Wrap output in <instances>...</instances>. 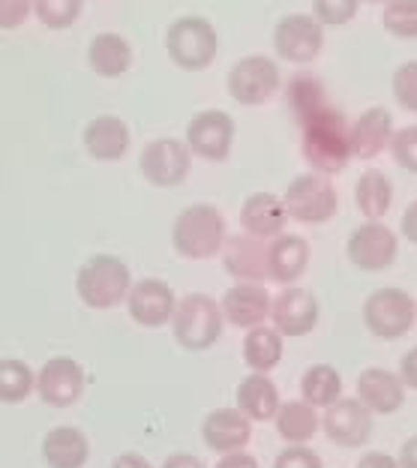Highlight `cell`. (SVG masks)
I'll return each instance as SVG.
<instances>
[{
  "label": "cell",
  "mask_w": 417,
  "mask_h": 468,
  "mask_svg": "<svg viewBox=\"0 0 417 468\" xmlns=\"http://www.w3.org/2000/svg\"><path fill=\"white\" fill-rule=\"evenodd\" d=\"M301 151L309 168L318 175H337L348 165L351 154V126L346 114L334 105L315 112L301 123Z\"/></svg>",
  "instance_id": "6da1fadb"
},
{
  "label": "cell",
  "mask_w": 417,
  "mask_h": 468,
  "mask_svg": "<svg viewBox=\"0 0 417 468\" xmlns=\"http://www.w3.org/2000/svg\"><path fill=\"white\" fill-rule=\"evenodd\" d=\"M226 238V217L219 214L217 205H208V201L184 207L171 226V247L189 261L217 259Z\"/></svg>",
  "instance_id": "7a4b0ae2"
},
{
  "label": "cell",
  "mask_w": 417,
  "mask_h": 468,
  "mask_svg": "<svg viewBox=\"0 0 417 468\" xmlns=\"http://www.w3.org/2000/svg\"><path fill=\"white\" fill-rule=\"evenodd\" d=\"M133 289V273L123 259L109 252L91 255L76 273V292L91 310H114Z\"/></svg>",
  "instance_id": "3957f363"
},
{
  "label": "cell",
  "mask_w": 417,
  "mask_h": 468,
  "mask_svg": "<svg viewBox=\"0 0 417 468\" xmlns=\"http://www.w3.org/2000/svg\"><path fill=\"white\" fill-rule=\"evenodd\" d=\"M171 327L187 351H208L222 336V306L210 294H187L175 306Z\"/></svg>",
  "instance_id": "277c9868"
},
{
  "label": "cell",
  "mask_w": 417,
  "mask_h": 468,
  "mask_svg": "<svg viewBox=\"0 0 417 468\" xmlns=\"http://www.w3.org/2000/svg\"><path fill=\"white\" fill-rule=\"evenodd\" d=\"M166 51L180 69H208L219 51L217 27L201 16L177 18L166 34Z\"/></svg>",
  "instance_id": "5b68a950"
},
{
  "label": "cell",
  "mask_w": 417,
  "mask_h": 468,
  "mask_svg": "<svg viewBox=\"0 0 417 468\" xmlns=\"http://www.w3.org/2000/svg\"><path fill=\"white\" fill-rule=\"evenodd\" d=\"M283 205L288 210V219L306 222V226H325V222L337 217L339 198L327 175L306 172V175H297L292 184H288Z\"/></svg>",
  "instance_id": "8992f818"
},
{
  "label": "cell",
  "mask_w": 417,
  "mask_h": 468,
  "mask_svg": "<svg viewBox=\"0 0 417 468\" xmlns=\"http://www.w3.org/2000/svg\"><path fill=\"white\" fill-rule=\"evenodd\" d=\"M417 303L402 289H376L363 303V322L379 339H402L414 327Z\"/></svg>",
  "instance_id": "52a82bcc"
},
{
  "label": "cell",
  "mask_w": 417,
  "mask_h": 468,
  "mask_svg": "<svg viewBox=\"0 0 417 468\" xmlns=\"http://www.w3.org/2000/svg\"><path fill=\"white\" fill-rule=\"evenodd\" d=\"M280 84H283L280 67L264 55L241 58L229 69V97L238 105H243V109L264 105L276 90H280Z\"/></svg>",
  "instance_id": "ba28073f"
},
{
  "label": "cell",
  "mask_w": 417,
  "mask_h": 468,
  "mask_svg": "<svg viewBox=\"0 0 417 468\" xmlns=\"http://www.w3.org/2000/svg\"><path fill=\"white\" fill-rule=\"evenodd\" d=\"M273 48L288 63H313L325 48V25L313 13L283 16L273 27Z\"/></svg>",
  "instance_id": "9c48e42d"
},
{
  "label": "cell",
  "mask_w": 417,
  "mask_h": 468,
  "mask_svg": "<svg viewBox=\"0 0 417 468\" xmlns=\"http://www.w3.org/2000/svg\"><path fill=\"white\" fill-rule=\"evenodd\" d=\"M348 261L363 273H379L390 268L400 255V240L393 229L384 226L381 219H367L348 234Z\"/></svg>",
  "instance_id": "30bf717a"
},
{
  "label": "cell",
  "mask_w": 417,
  "mask_h": 468,
  "mask_svg": "<svg viewBox=\"0 0 417 468\" xmlns=\"http://www.w3.org/2000/svg\"><path fill=\"white\" fill-rule=\"evenodd\" d=\"M138 168L147 184L154 186H180L189 177L192 168V154L187 142H177V138H156V142L144 144L142 156H138Z\"/></svg>",
  "instance_id": "8fae6325"
},
{
  "label": "cell",
  "mask_w": 417,
  "mask_h": 468,
  "mask_svg": "<svg viewBox=\"0 0 417 468\" xmlns=\"http://www.w3.org/2000/svg\"><path fill=\"white\" fill-rule=\"evenodd\" d=\"M234 144V117L229 112L208 109L198 112L187 126V147L192 156L205 163H222L229 159Z\"/></svg>",
  "instance_id": "7c38bea8"
},
{
  "label": "cell",
  "mask_w": 417,
  "mask_h": 468,
  "mask_svg": "<svg viewBox=\"0 0 417 468\" xmlns=\"http://www.w3.org/2000/svg\"><path fill=\"white\" fill-rule=\"evenodd\" d=\"M37 393L51 409L76 406L84 393V369L79 367V360L67 355L46 360V367L37 372Z\"/></svg>",
  "instance_id": "4fadbf2b"
},
{
  "label": "cell",
  "mask_w": 417,
  "mask_h": 468,
  "mask_svg": "<svg viewBox=\"0 0 417 468\" xmlns=\"http://www.w3.org/2000/svg\"><path fill=\"white\" fill-rule=\"evenodd\" d=\"M175 292L168 289L166 280H138L133 282L130 294H126V310L130 318L142 327H166L171 324V315H175Z\"/></svg>",
  "instance_id": "5bb4252c"
},
{
  "label": "cell",
  "mask_w": 417,
  "mask_h": 468,
  "mask_svg": "<svg viewBox=\"0 0 417 468\" xmlns=\"http://www.w3.org/2000/svg\"><path fill=\"white\" fill-rule=\"evenodd\" d=\"M318 306L315 294L309 289H285L271 301V322L283 336H306L318 324Z\"/></svg>",
  "instance_id": "9a60e30c"
},
{
  "label": "cell",
  "mask_w": 417,
  "mask_h": 468,
  "mask_svg": "<svg viewBox=\"0 0 417 468\" xmlns=\"http://www.w3.org/2000/svg\"><path fill=\"white\" fill-rule=\"evenodd\" d=\"M325 432L339 448H363L372 435V411L360 399L339 397L325 411Z\"/></svg>",
  "instance_id": "2e32d148"
},
{
  "label": "cell",
  "mask_w": 417,
  "mask_h": 468,
  "mask_svg": "<svg viewBox=\"0 0 417 468\" xmlns=\"http://www.w3.org/2000/svg\"><path fill=\"white\" fill-rule=\"evenodd\" d=\"M222 268L238 282L267 280V240L255 234H231L222 243Z\"/></svg>",
  "instance_id": "e0dca14e"
},
{
  "label": "cell",
  "mask_w": 417,
  "mask_h": 468,
  "mask_svg": "<svg viewBox=\"0 0 417 468\" xmlns=\"http://www.w3.org/2000/svg\"><path fill=\"white\" fill-rule=\"evenodd\" d=\"M201 439L217 453L243 451L252 439V420L238 409H217L201 423Z\"/></svg>",
  "instance_id": "ac0fdd59"
},
{
  "label": "cell",
  "mask_w": 417,
  "mask_h": 468,
  "mask_svg": "<svg viewBox=\"0 0 417 468\" xmlns=\"http://www.w3.org/2000/svg\"><path fill=\"white\" fill-rule=\"evenodd\" d=\"M309 243L301 234H276L267 240V276L280 285H294L306 273Z\"/></svg>",
  "instance_id": "d6986e66"
},
{
  "label": "cell",
  "mask_w": 417,
  "mask_h": 468,
  "mask_svg": "<svg viewBox=\"0 0 417 468\" xmlns=\"http://www.w3.org/2000/svg\"><path fill=\"white\" fill-rule=\"evenodd\" d=\"M130 126H126L117 114H100L84 126V151H88L96 163H117L130 151Z\"/></svg>",
  "instance_id": "ffe728a7"
},
{
  "label": "cell",
  "mask_w": 417,
  "mask_h": 468,
  "mask_svg": "<svg viewBox=\"0 0 417 468\" xmlns=\"http://www.w3.org/2000/svg\"><path fill=\"white\" fill-rule=\"evenodd\" d=\"M267 315H271V297L262 282H234L222 297V318L241 331L259 327Z\"/></svg>",
  "instance_id": "44dd1931"
},
{
  "label": "cell",
  "mask_w": 417,
  "mask_h": 468,
  "mask_svg": "<svg viewBox=\"0 0 417 468\" xmlns=\"http://www.w3.org/2000/svg\"><path fill=\"white\" fill-rule=\"evenodd\" d=\"M358 399L372 414H393L405 402V385L397 372L390 369H363L358 376Z\"/></svg>",
  "instance_id": "7402d4cb"
},
{
  "label": "cell",
  "mask_w": 417,
  "mask_h": 468,
  "mask_svg": "<svg viewBox=\"0 0 417 468\" xmlns=\"http://www.w3.org/2000/svg\"><path fill=\"white\" fill-rule=\"evenodd\" d=\"M393 138V117L381 105L367 109L355 123H351V154L360 159H376L388 151Z\"/></svg>",
  "instance_id": "603a6c76"
},
{
  "label": "cell",
  "mask_w": 417,
  "mask_h": 468,
  "mask_svg": "<svg viewBox=\"0 0 417 468\" xmlns=\"http://www.w3.org/2000/svg\"><path fill=\"white\" fill-rule=\"evenodd\" d=\"M285 222H288V210L283 205V198H276L271 193H255L241 207V226L247 234H255V238L264 240L276 238V234H283Z\"/></svg>",
  "instance_id": "cb8c5ba5"
},
{
  "label": "cell",
  "mask_w": 417,
  "mask_h": 468,
  "mask_svg": "<svg viewBox=\"0 0 417 468\" xmlns=\"http://www.w3.org/2000/svg\"><path fill=\"white\" fill-rule=\"evenodd\" d=\"M42 456L48 468H84L91 456V441L79 427H55L42 439Z\"/></svg>",
  "instance_id": "d4e9b609"
},
{
  "label": "cell",
  "mask_w": 417,
  "mask_h": 468,
  "mask_svg": "<svg viewBox=\"0 0 417 468\" xmlns=\"http://www.w3.org/2000/svg\"><path fill=\"white\" fill-rule=\"evenodd\" d=\"M88 63L100 79H121L133 63L130 39L114 34V30L96 34L88 46Z\"/></svg>",
  "instance_id": "484cf974"
},
{
  "label": "cell",
  "mask_w": 417,
  "mask_h": 468,
  "mask_svg": "<svg viewBox=\"0 0 417 468\" xmlns=\"http://www.w3.org/2000/svg\"><path fill=\"white\" fill-rule=\"evenodd\" d=\"M234 399H238V411H243L255 423L276 418V411L283 406L280 390H276V385L267 372H252V376L243 378L238 385V397Z\"/></svg>",
  "instance_id": "4316f807"
},
{
  "label": "cell",
  "mask_w": 417,
  "mask_h": 468,
  "mask_svg": "<svg viewBox=\"0 0 417 468\" xmlns=\"http://www.w3.org/2000/svg\"><path fill=\"white\" fill-rule=\"evenodd\" d=\"M285 105L294 114L297 123H304L306 117H313L315 112L327 109V88L325 81L313 76V72H294L285 81Z\"/></svg>",
  "instance_id": "83f0119b"
},
{
  "label": "cell",
  "mask_w": 417,
  "mask_h": 468,
  "mask_svg": "<svg viewBox=\"0 0 417 468\" xmlns=\"http://www.w3.org/2000/svg\"><path fill=\"white\" fill-rule=\"evenodd\" d=\"M355 201H358V210L367 219H381L393 205L390 177L379 172V168H367L355 184Z\"/></svg>",
  "instance_id": "f1b7e54d"
},
{
  "label": "cell",
  "mask_w": 417,
  "mask_h": 468,
  "mask_svg": "<svg viewBox=\"0 0 417 468\" xmlns=\"http://www.w3.org/2000/svg\"><path fill=\"white\" fill-rule=\"evenodd\" d=\"M243 360L252 372H273L283 360V334L276 327H250L243 339Z\"/></svg>",
  "instance_id": "f546056e"
},
{
  "label": "cell",
  "mask_w": 417,
  "mask_h": 468,
  "mask_svg": "<svg viewBox=\"0 0 417 468\" xmlns=\"http://www.w3.org/2000/svg\"><path fill=\"white\" fill-rule=\"evenodd\" d=\"M273 420H276V432H280L288 444H306L318 430L315 409L304 399L283 402Z\"/></svg>",
  "instance_id": "4dcf8cb0"
},
{
  "label": "cell",
  "mask_w": 417,
  "mask_h": 468,
  "mask_svg": "<svg viewBox=\"0 0 417 468\" xmlns=\"http://www.w3.org/2000/svg\"><path fill=\"white\" fill-rule=\"evenodd\" d=\"M301 393L304 402H309L313 409H327L342 397V378L334 367L327 364H315L304 372L301 378Z\"/></svg>",
  "instance_id": "1f68e13d"
},
{
  "label": "cell",
  "mask_w": 417,
  "mask_h": 468,
  "mask_svg": "<svg viewBox=\"0 0 417 468\" xmlns=\"http://www.w3.org/2000/svg\"><path fill=\"white\" fill-rule=\"evenodd\" d=\"M34 390H37V376L25 360L18 357L0 360V402L16 406V402H25Z\"/></svg>",
  "instance_id": "d6a6232c"
},
{
  "label": "cell",
  "mask_w": 417,
  "mask_h": 468,
  "mask_svg": "<svg viewBox=\"0 0 417 468\" xmlns=\"http://www.w3.org/2000/svg\"><path fill=\"white\" fill-rule=\"evenodd\" d=\"M381 25L397 39H417V0H388Z\"/></svg>",
  "instance_id": "836d02e7"
},
{
  "label": "cell",
  "mask_w": 417,
  "mask_h": 468,
  "mask_svg": "<svg viewBox=\"0 0 417 468\" xmlns=\"http://www.w3.org/2000/svg\"><path fill=\"white\" fill-rule=\"evenodd\" d=\"M84 0H34V16L48 30H67L79 21Z\"/></svg>",
  "instance_id": "e575fe53"
},
{
  "label": "cell",
  "mask_w": 417,
  "mask_h": 468,
  "mask_svg": "<svg viewBox=\"0 0 417 468\" xmlns=\"http://www.w3.org/2000/svg\"><path fill=\"white\" fill-rule=\"evenodd\" d=\"M390 90H393V100H397L400 109L417 114V60L400 63L390 79Z\"/></svg>",
  "instance_id": "d590c367"
},
{
  "label": "cell",
  "mask_w": 417,
  "mask_h": 468,
  "mask_svg": "<svg viewBox=\"0 0 417 468\" xmlns=\"http://www.w3.org/2000/svg\"><path fill=\"white\" fill-rule=\"evenodd\" d=\"M358 9L360 0H313V16L325 27H346L348 21H355Z\"/></svg>",
  "instance_id": "8d00e7d4"
},
{
  "label": "cell",
  "mask_w": 417,
  "mask_h": 468,
  "mask_svg": "<svg viewBox=\"0 0 417 468\" xmlns=\"http://www.w3.org/2000/svg\"><path fill=\"white\" fill-rule=\"evenodd\" d=\"M388 147H390L393 159H397L405 172L417 175V126H402L400 133H393Z\"/></svg>",
  "instance_id": "74e56055"
},
{
  "label": "cell",
  "mask_w": 417,
  "mask_h": 468,
  "mask_svg": "<svg viewBox=\"0 0 417 468\" xmlns=\"http://www.w3.org/2000/svg\"><path fill=\"white\" fill-rule=\"evenodd\" d=\"M273 468H325L315 451H309L306 444H288V448L276 456Z\"/></svg>",
  "instance_id": "f35d334b"
},
{
  "label": "cell",
  "mask_w": 417,
  "mask_h": 468,
  "mask_svg": "<svg viewBox=\"0 0 417 468\" xmlns=\"http://www.w3.org/2000/svg\"><path fill=\"white\" fill-rule=\"evenodd\" d=\"M34 13V0H0V30H18Z\"/></svg>",
  "instance_id": "ab89813d"
},
{
  "label": "cell",
  "mask_w": 417,
  "mask_h": 468,
  "mask_svg": "<svg viewBox=\"0 0 417 468\" xmlns=\"http://www.w3.org/2000/svg\"><path fill=\"white\" fill-rule=\"evenodd\" d=\"M400 378H402L405 388L417 390V346L402 355V360H400Z\"/></svg>",
  "instance_id": "60d3db41"
},
{
  "label": "cell",
  "mask_w": 417,
  "mask_h": 468,
  "mask_svg": "<svg viewBox=\"0 0 417 468\" xmlns=\"http://www.w3.org/2000/svg\"><path fill=\"white\" fill-rule=\"evenodd\" d=\"M213 468H259V463H255L250 453L231 451V453H222V456H219V463L213 465Z\"/></svg>",
  "instance_id": "b9f144b4"
},
{
  "label": "cell",
  "mask_w": 417,
  "mask_h": 468,
  "mask_svg": "<svg viewBox=\"0 0 417 468\" xmlns=\"http://www.w3.org/2000/svg\"><path fill=\"white\" fill-rule=\"evenodd\" d=\"M358 468H400V463L393 460V456H388V453L372 451V453H367V456H360Z\"/></svg>",
  "instance_id": "7bdbcfd3"
},
{
  "label": "cell",
  "mask_w": 417,
  "mask_h": 468,
  "mask_svg": "<svg viewBox=\"0 0 417 468\" xmlns=\"http://www.w3.org/2000/svg\"><path fill=\"white\" fill-rule=\"evenodd\" d=\"M400 229H402V234H405V240H412L414 247H417V201H412V205L405 207Z\"/></svg>",
  "instance_id": "ee69618b"
},
{
  "label": "cell",
  "mask_w": 417,
  "mask_h": 468,
  "mask_svg": "<svg viewBox=\"0 0 417 468\" xmlns=\"http://www.w3.org/2000/svg\"><path fill=\"white\" fill-rule=\"evenodd\" d=\"M163 468H205V463L192 453H171Z\"/></svg>",
  "instance_id": "f6af8a7d"
},
{
  "label": "cell",
  "mask_w": 417,
  "mask_h": 468,
  "mask_svg": "<svg viewBox=\"0 0 417 468\" xmlns=\"http://www.w3.org/2000/svg\"><path fill=\"white\" fill-rule=\"evenodd\" d=\"M112 468H154L151 463H147L144 460V456L142 453H121V456H117V460L112 463Z\"/></svg>",
  "instance_id": "bcb514c9"
},
{
  "label": "cell",
  "mask_w": 417,
  "mask_h": 468,
  "mask_svg": "<svg viewBox=\"0 0 417 468\" xmlns=\"http://www.w3.org/2000/svg\"><path fill=\"white\" fill-rule=\"evenodd\" d=\"M400 468H417V435H412L400 451Z\"/></svg>",
  "instance_id": "7dc6e473"
},
{
  "label": "cell",
  "mask_w": 417,
  "mask_h": 468,
  "mask_svg": "<svg viewBox=\"0 0 417 468\" xmlns=\"http://www.w3.org/2000/svg\"><path fill=\"white\" fill-rule=\"evenodd\" d=\"M367 4H388V0H367Z\"/></svg>",
  "instance_id": "c3c4849f"
}]
</instances>
